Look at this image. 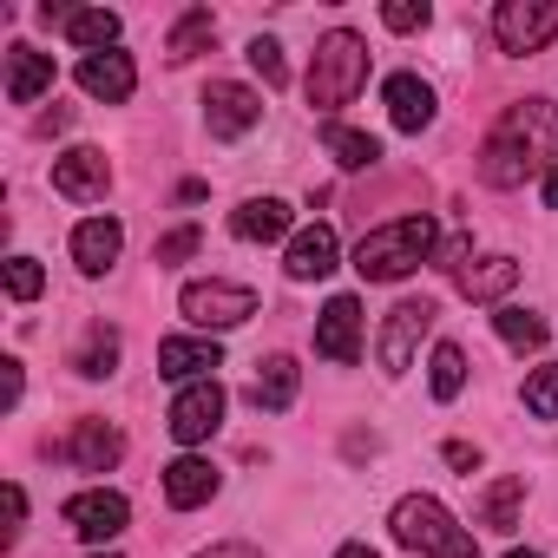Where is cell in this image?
I'll use <instances>...</instances> for the list:
<instances>
[{"label":"cell","mask_w":558,"mask_h":558,"mask_svg":"<svg viewBox=\"0 0 558 558\" xmlns=\"http://www.w3.org/2000/svg\"><path fill=\"white\" fill-rule=\"evenodd\" d=\"M532 171H558V106L551 99H519L480 145V184L519 191Z\"/></svg>","instance_id":"obj_1"},{"label":"cell","mask_w":558,"mask_h":558,"mask_svg":"<svg viewBox=\"0 0 558 558\" xmlns=\"http://www.w3.org/2000/svg\"><path fill=\"white\" fill-rule=\"evenodd\" d=\"M434 236H440V223H434L427 210L395 217V223H375V230L355 243V269H362V283H401V276H414V269L434 256Z\"/></svg>","instance_id":"obj_2"},{"label":"cell","mask_w":558,"mask_h":558,"mask_svg":"<svg viewBox=\"0 0 558 558\" xmlns=\"http://www.w3.org/2000/svg\"><path fill=\"white\" fill-rule=\"evenodd\" d=\"M388 532H395V545H408V551H421V558H480L473 532H466L434 493H408V499H395Z\"/></svg>","instance_id":"obj_3"},{"label":"cell","mask_w":558,"mask_h":558,"mask_svg":"<svg viewBox=\"0 0 558 558\" xmlns=\"http://www.w3.org/2000/svg\"><path fill=\"white\" fill-rule=\"evenodd\" d=\"M362 86H368V40L349 34V27L323 34L316 53H310V80H303L310 106H316V112H336V106H349Z\"/></svg>","instance_id":"obj_4"},{"label":"cell","mask_w":558,"mask_h":558,"mask_svg":"<svg viewBox=\"0 0 558 558\" xmlns=\"http://www.w3.org/2000/svg\"><path fill=\"white\" fill-rule=\"evenodd\" d=\"M178 310H184V323L191 329H236V323H250L256 316V290H243V283H184L178 290Z\"/></svg>","instance_id":"obj_5"},{"label":"cell","mask_w":558,"mask_h":558,"mask_svg":"<svg viewBox=\"0 0 558 558\" xmlns=\"http://www.w3.org/2000/svg\"><path fill=\"white\" fill-rule=\"evenodd\" d=\"M493 40L506 53H545L558 40V0H499Z\"/></svg>","instance_id":"obj_6"},{"label":"cell","mask_w":558,"mask_h":558,"mask_svg":"<svg viewBox=\"0 0 558 558\" xmlns=\"http://www.w3.org/2000/svg\"><path fill=\"white\" fill-rule=\"evenodd\" d=\"M427 329H434V303L421 296H408V303H395L388 310V323H381V342H375V362H381V375H408L414 368V349L427 342Z\"/></svg>","instance_id":"obj_7"},{"label":"cell","mask_w":558,"mask_h":558,"mask_svg":"<svg viewBox=\"0 0 558 558\" xmlns=\"http://www.w3.org/2000/svg\"><path fill=\"white\" fill-rule=\"evenodd\" d=\"M165 427H171V440H178V447H197V440H210V434L223 427V388H217V375H210V381H191V388H178V401H171Z\"/></svg>","instance_id":"obj_8"},{"label":"cell","mask_w":558,"mask_h":558,"mask_svg":"<svg viewBox=\"0 0 558 558\" xmlns=\"http://www.w3.org/2000/svg\"><path fill=\"white\" fill-rule=\"evenodd\" d=\"M66 525H73L86 545H112V538L132 525V499H125V493H112V486L73 493V499H66Z\"/></svg>","instance_id":"obj_9"},{"label":"cell","mask_w":558,"mask_h":558,"mask_svg":"<svg viewBox=\"0 0 558 558\" xmlns=\"http://www.w3.org/2000/svg\"><path fill=\"white\" fill-rule=\"evenodd\" d=\"M256 119H263V93H250L236 80H210L204 86V125H210V138H243V132H256Z\"/></svg>","instance_id":"obj_10"},{"label":"cell","mask_w":558,"mask_h":558,"mask_svg":"<svg viewBox=\"0 0 558 558\" xmlns=\"http://www.w3.org/2000/svg\"><path fill=\"white\" fill-rule=\"evenodd\" d=\"M53 191L73 197V204H99V197L112 191V158H106L99 145H73V151H60V158H53Z\"/></svg>","instance_id":"obj_11"},{"label":"cell","mask_w":558,"mask_h":558,"mask_svg":"<svg viewBox=\"0 0 558 558\" xmlns=\"http://www.w3.org/2000/svg\"><path fill=\"white\" fill-rule=\"evenodd\" d=\"M316 355L323 362H355L362 355V303L355 296H329V310L316 316Z\"/></svg>","instance_id":"obj_12"},{"label":"cell","mask_w":558,"mask_h":558,"mask_svg":"<svg viewBox=\"0 0 558 558\" xmlns=\"http://www.w3.org/2000/svg\"><path fill=\"white\" fill-rule=\"evenodd\" d=\"M210 368H223V349L210 336H165L158 342V375L165 381H210Z\"/></svg>","instance_id":"obj_13"},{"label":"cell","mask_w":558,"mask_h":558,"mask_svg":"<svg viewBox=\"0 0 558 558\" xmlns=\"http://www.w3.org/2000/svg\"><path fill=\"white\" fill-rule=\"evenodd\" d=\"M80 93H86V99H106V106H125V99L138 93L132 53H86V60H80Z\"/></svg>","instance_id":"obj_14"},{"label":"cell","mask_w":558,"mask_h":558,"mask_svg":"<svg viewBox=\"0 0 558 558\" xmlns=\"http://www.w3.org/2000/svg\"><path fill=\"white\" fill-rule=\"evenodd\" d=\"M381 99H388L395 132H427V125H434V112H440V99H434V86H427L421 73H395V80L381 86Z\"/></svg>","instance_id":"obj_15"},{"label":"cell","mask_w":558,"mask_h":558,"mask_svg":"<svg viewBox=\"0 0 558 558\" xmlns=\"http://www.w3.org/2000/svg\"><path fill=\"white\" fill-rule=\"evenodd\" d=\"M47 21H60L66 40L86 47V53H119V34H125V21L112 8H60V14L47 8Z\"/></svg>","instance_id":"obj_16"},{"label":"cell","mask_w":558,"mask_h":558,"mask_svg":"<svg viewBox=\"0 0 558 558\" xmlns=\"http://www.w3.org/2000/svg\"><path fill=\"white\" fill-rule=\"evenodd\" d=\"M119 250H125V223H119V217H86V223L73 230V263H80V276H106V269L119 263Z\"/></svg>","instance_id":"obj_17"},{"label":"cell","mask_w":558,"mask_h":558,"mask_svg":"<svg viewBox=\"0 0 558 558\" xmlns=\"http://www.w3.org/2000/svg\"><path fill=\"white\" fill-rule=\"evenodd\" d=\"M217 486H223V473H217L210 460H197V453H178V460L165 466V499H171L178 512L210 506V499H217Z\"/></svg>","instance_id":"obj_18"},{"label":"cell","mask_w":558,"mask_h":558,"mask_svg":"<svg viewBox=\"0 0 558 558\" xmlns=\"http://www.w3.org/2000/svg\"><path fill=\"white\" fill-rule=\"evenodd\" d=\"M336 256H342L336 230H329V223H310V230H296V236H290V256H283V269L296 276V283H323V276L336 269Z\"/></svg>","instance_id":"obj_19"},{"label":"cell","mask_w":558,"mask_h":558,"mask_svg":"<svg viewBox=\"0 0 558 558\" xmlns=\"http://www.w3.org/2000/svg\"><path fill=\"white\" fill-rule=\"evenodd\" d=\"M290 223H296V210L283 197H243L230 210V236H243V243H276V236H290Z\"/></svg>","instance_id":"obj_20"},{"label":"cell","mask_w":558,"mask_h":558,"mask_svg":"<svg viewBox=\"0 0 558 558\" xmlns=\"http://www.w3.org/2000/svg\"><path fill=\"white\" fill-rule=\"evenodd\" d=\"M119 453H125V434H119V427H106V421H80V427H73V440H66V460H73L80 473H112V466H119Z\"/></svg>","instance_id":"obj_21"},{"label":"cell","mask_w":558,"mask_h":558,"mask_svg":"<svg viewBox=\"0 0 558 558\" xmlns=\"http://www.w3.org/2000/svg\"><path fill=\"white\" fill-rule=\"evenodd\" d=\"M53 93V53H34V47H8V99L14 106H34Z\"/></svg>","instance_id":"obj_22"},{"label":"cell","mask_w":558,"mask_h":558,"mask_svg":"<svg viewBox=\"0 0 558 558\" xmlns=\"http://www.w3.org/2000/svg\"><path fill=\"white\" fill-rule=\"evenodd\" d=\"M296 388H303V368H296L290 355H269L263 375L250 381V401H256L263 414H290V408H296Z\"/></svg>","instance_id":"obj_23"},{"label":"cell","mask_w":558,"mask_h":558,"mask_svg":"<svg viewBox=\"0 0 558 558\" xmlns=\"http://www.w3.org/2000/svg\"><path fill=\"white\" fill-rule=\"evenodd\" d=\"M512 283H519V263L512 256H480V263L460 269V296L466 303H499Z\"/></svg>","instance_id":"obj_24"},{"label":"cell","mask_w":558,"mask_h":558,"mask_svg":"<svg viewBox=\"0 0 558 558\" xmlns=\"http://www.w3.org/2000/svg\"><path fill=\"white\" fill-rule=\"evenodd\" d=\"M519 506H525V480H519V473H506V480H493V486L480 493V525L512 532V525H519Z\"/></svg>","instance_id":"obj_25"},{"label":"cell","mask_w":558,"mask_h":558,"mask_svg":"<svg viewBox=\"0 0 558 558\" xmlns=\"http://www.w3.org/2000/svg\"><path fill=\"white\" fill-rule=\"evenodd\" d=\"M323 145L336 151L342 171H368V165L381 158V138H368V132H355V125H336V119L323 125Z\"/></svg>","instance_id":"obj_26"},{"label":"cell","mask_w":558,"mask_h":558,"mask_svg":"<svg viewBox=\"0 0 558 558\" xmlns=\"http://www.w3.org/2000/svg\"><path fill=\"white\" fill-rule=\"evenodd\" d=\"M210 40H217V14H210V8H191V14H184V21L171 27L165 53H171V60H191V53H204Z\"/></svg>","instance_id":"obj_27"},{"label":"cell","mask_w":558,"mask_h":558,"mask_svg":"<svg viewBox=\"0 0 558 558\" xmlns=\"http://www.w3.org/2000/svg\"><path fill=\"white\" fill-rule=\"evenodd\" d=\"M427 388H434V401H453V395L466 388V355H460V342H440V349H434Z\"/></svg>","instance_id":"obj_28"},{"label":"cell","mask_w":558,"mask_h":558,"mask_svg":"<svg viewBox=\"0 0 558 558\" xmlns=\"http://www.w3.org/2000/svg\"><path fill=\"white\" fill-rule=\"evenodd\" d=\"M493 329H499V342H506V349H519V355L545 342V323H538L532 310H512V303H506V310H493Z\"/></svg>","instance_id":"obj_29"},{"label":"cell","mask_w":558,"mask_h":558,"mask_svg":"<svg viewBox=\"0 0 558 558\" xmlns=\"http://www.w3.org/2000/svg\"><path fill=\"white\" fill-rule=\"evenodd\" d=\"M73 368H80L86 381H106V375L119 368V336H112V329H93V342L73 355Z\"/></svg>","instance_id":"obj_30"},{"label":"cell","mask_w":558,"mask_h":558,"mask_svg":"<svg viewBox=\"0 0 558 558\" xmlns=\"http://www.w3.org/2000/svg\"><path fill=\"white\" fill-rule=\"evenodd\" d=\"M525 414H538V421H558V362H545V368L525 381Z\"/></svg>","instance_id":"obj_31"},{"label":"cell","mask_w":558,"mask_h":558,"mask_svg":"<svg viewBox=\"0 0 558 558\" xmlns=\"http://www.w3.org/2000/svg\"><path fill=\"white\" fill-rule=\"evenodd\" d=\"M40 290H47L40 263H34V256H8V296H14V303H34Z\"/></svg>","instance_id":"obj_32"},{"label":"cell","mask_w":558,"mask_h":558,"mask_svg":"<svg viewBox=\"0 0 558 558\" xmlns=\"http://www.w3.org/2000/svg\"><path fill=\"white\" fill-rule=\"evenodd\" d=\"M250 66L263 73V86H283V80H290V66H283V47H276V40H263V34L250 40Z\"/></svg>","instance_id":"obj_33"},{"label":"cell","mask_w":558,"mask_h":558,"mask_svg":"<svg viewBox=\"0 0 558 558\" xmlns=\"http://www.w3.org/2000/svg\"><path fill=\"white\" fill-rule=\"evenodd\" d=\"M381 27L388 34H421L427 27V0H395V8H381Z\"/></svg>","instance_id":"obj_34"},{"label":"cell","mask_w":558,"mask_h":558,"mask_svg":"<svg viewBox=\"0 0 558 558\" xmlns=\"http://www.w3.org/2000/svg\"><path fill=\"white\" fill-rule=\"evenodd\" d=\"M197 243H204V236H197V223H184V230H171V236L158 243V263H184Z\"/></svg>","instance_id":"obj_35"},{"label":"cell","mask_w":558,"mask_h":558,"mask_svg":"<svg viewBox=\"0 0 558 558\" xmlns=\"http://www.w3.org/2000/svg\"><path fill=\"white\" fill-rule=\"evenodd\" d=\"M447 466H460V473H480V447H466V440H447Z\"/></svg>","instance_id":"obj_36"},{"label":"cell","mask_w":558,"mask_h":558,"mask_svg":"<svg viewBox=\"0 0 558 558\" xmlns=\"http://www.w3.org/2000/svg\"><path fill=\"white\" fill-rule=\"evenodd\" d=\"M197 558H263V551H256V545H236V538H230V545H210V551H197Z\"/></svg>","instance_id":"obj_37"},{"label":"cell","mask_w":558,"mask_h":558,"mask_svg":"<svg viewBox=\"0 0 558 558\" xmlns=\"http://www.w3.org/2000/svg\"><path fill=\"white\" fill-rule=\"evenodd\" d=\"M460 256H466V236H453V243L440 250V269H460Z\"/></svg>","instance_id":"obj_38"},{"label":"cell","mask_w":558,"mask_h":558,"mask_svg":"<svg viewBox=\"0 0 558 558\" xmlns=\"http://www.w3.org/2000/svg\"><path fill=\"white\" fill-rule=\"evenodd\" d=\"M336 558H375V545H368V538H349V545H342Z\"/></svg>","instance_id":"obj_39"},{"label":"cell","mask_w":558,"mask_h":558,"mask_svg":"<svg viewBox=\"0 0 558 558\" xmlns=\"http://www.w3.org/2000/svg\"><path fill=\"white\" fill-rule=\"evenodd\" d=\"M538 197H545V204L558 210V171H545V184H538Z\"/></svg>","instance_id":"obj_40"},{"label":"cell","mask_w":558,"mask_h":558,"mask_svg":"<svg viewBox=\"0 0 558 558\" xmlns=\"http://www.w3.org/2000/svg\"><path fill=\"white\" fill-rule=\"evenodd\" d=\"M506 558H545V551H506Z\"/></svg>","instance_id":"obj_41"},{"label":"cell","mask_w":558,"mask_h":558,"mask_svg":"<svg viewBox=\"0 0 558 558\" xmlns=\"http://www.w3.org/2000/svg\"><path fill=\"white\" fill-rule=\"evenodd\" d=\"M93 558H119V551H93Z\"/></svg>","instance_id":"obj_42"}]
</instances>
